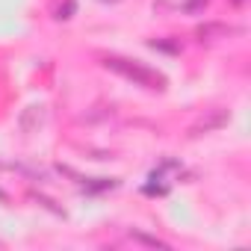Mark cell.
I'll list each match as a JSON object with an SVG mask.
<instances>
[{
	"instance_id": "cell-1",
	"label": "cell",
	"mask_w": 251,
	"mask_h": 251,
	"mask_svg": "<svg viewBox=\"0 0 251 251\" xmlns=\"http://www.w3.org/2000/svg\"><path fill=\"white\" fill-rule=\"evenodd\" d=\"M106 68H112V71H118L124 77H130L136 83H145V86H157L160 83V77L151 74L148 68H142V65H124V59H106Z\"/></svg>"
}]
</instances>
